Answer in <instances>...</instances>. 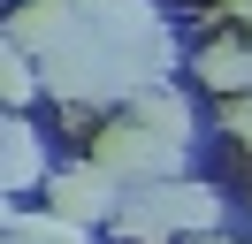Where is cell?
Masks as SVG:
<instances>
[{"mask_svg":"<svg viewBox=\"0 0 252 244\" xmlns=\"http://www.w3.org/2000/svg\"><path fill=\"white\" fill-rule=\"evenodd\" d=\"M31 92H38V54H23L0 23V107H23Z\"/></svg>","mask_w":252,"mask_h":244,"instance_id":"obj_7","label":"cell"},{"mask_svg":"<svg viewBox=\"0 0 252 244\" xmlns=\"http://www.w3.org/2000/svg\"><path fill=\"white\" fill-rule=\"evenodd\" d=\"M38 183V130L8 122L0 130V191H31Z\"/></svg>","mask_w":252,"mask_h":244,"instance_id":"obj_6","label":"cell"},{"mask_svg":"<svg viewBox=\"0 0 252 244\" xmlns=\"http://www.w3.org/2000/svg\"><path fill=\"white\" fill-rule=\"evenodd\" d=\"M0 244H84V221H69V214H16V221H8V237Z\"/></svg>","mask_w":252,"mask_h":244,"instance_id":"obj_8","label":"cell"},{"mask_svg":"<svg viewBox=\"0 0 252 244\" xmlns=\"http://www.w3.org/2000/svg\"><path fill=\"white\" fill-rule=\"evenodd\" d=\"M115 229H123V237H138V244H168V237H176V229L160 221L153 191H130V198H123V214H115Z\"/></svg>","mask_w":252,"mask_h":244,"instance_id":"obj_10","label":"cell"},{"mask_svg":"<svg viewBox=\"0 0 252 244\" xmlns=\"http://www.w3.org/2000/svg\"><path fill=\"white\" fill-rule=\"evenodd\" d=\"M0 130H8V115H0Z\"/></svg>","mask_w":252,"mask_h":244,"instance_id":"obj_15","label":"cell"},{"mask_svg":"<svg viewBox=\"0 0 252 244\" xmlns=\"http://www.w3.org/2000/svg\"><path fill=\"white\" fill-rule=\"evenodd\" d=\"M221 130H229L237 145H252V99H229V107H221Z\"/></svg>","mask_w":252,"mask_h":244,"instance_id":"obj_11","label":"cell"},{"mask_svg":"<svg viewBox=\"0 0 252 244\" xmlns=\"http://www.w3.org/2000/svg\"><path fill=\"white\" fill-rule=\"evenodd\" d=\"M77 8H99V0H77Z\"/></svg>","mask_w":252,"mask_h":244,"instance_id":"obj_13","label":"cell"},{"mask_svg":"<svg viewBox=\"0 0 252 244\" xmlns=\"http://www.w3.org/2000/svg\"><path fill=\"white\" fill-rule=\"evenodd\" d=\"M138 191H153L160 221H168L176 237H214V229H221V198L206 191V183H191V176H168V183H138Z\"/></svg>","mask_w":252,"mask_h":244,"instance_id":"obj_3","label":"cell"},{"mask_svg":"<svg viewBox=\"0 0 252 244\" xmlns=\"http://www.w3.org/2000/svg\"><path fill=\"white\" fill-rule=\"evenodd\" d=\"M199 244H221V237H199Z\"/></svg>","mask_w":252,"mask_h":244,"instance_id":"obj_14","label":"cell"},{"mask_svg":"<svg viewBox=\"0 0 252 244\" xmlns=\"http://www.w3.org/2000/svg\"><path fill=\"white\" fill-rule=\"evenodd\" d=\"M221 8H229V15H245V23H252V0H221Z\"/></svg>","mask_w":252,"mask_h":244,"instance_id":"obj_12","label":"cell"},{"mask_svg":"<svg viewBox=\"0 0 252 244\" xmlns=\"http://www.w3.org/2000/svg\"><path fill=\"white\" fill-rule=\"evenodd\" d=\"M123 176H115V168H62V176L46 183V206L54 214H69V221H84V229H99V221H115V214H123Z\"/></svg>","mask_w":252,"mask_h":244,"instance_id":"obj_2","label":"cell"},{"mask_svg":"<svg viewBox=\"0 0 252 244\" xmlns=\"http://www.w3.org/2000/svg\"><path fill=\"white\" fill-rule=\"evenodd\" d=\"M92 23L107 38H145V30H160V15H153V0H99Z\"/></svg>","mask_w":252,"mask_h":244,"instance_id":"obj_9","label":"cell"},{"mask_svg":"<svg viewBox=\"0 0 252 244\" xmlns=\"http://www.w3.org/2000/svg\"><path fill=\"white\" fill-rule=\"evenodd\" d=\"M130 115H138L145 130H160V137H176V145H191V107H184V92H168V84H145L138 99H130Z\"/></svg>","mask_w":252,"mask_h":244,"instance_id":"obj_5","label":"cell"},{"mask_svg":"<svg viewBox=\"0 0 252 244\" xmlns=\"http://www.w3.org/2000/svg\"><path fill=\"white\" fill-rule=\"evenodd\" d=\"M92 160L115 168L123 183H168L176 168H184V145H176V137H160V130H145L138 115H123V122H107V130H99Z\"/></svg>","mask_w":252,"mask_h":244,"instance_id":"obj_1","label":"cell"},{"mask_svg":"<svg viewBox=\"0 0 252 244\" xmlns=\"http://www.w3.org/2000/svg\"><path fill=\"white\" fill-rule=\"evenodd\" d=\"M199 84H214L221 99H245V92H252V46L214 38V46L199 54Z\"/></svg>","mask_w":252,"mask_h":244,"instance_id":"obj_4","label":"cell"}]
</instances>
